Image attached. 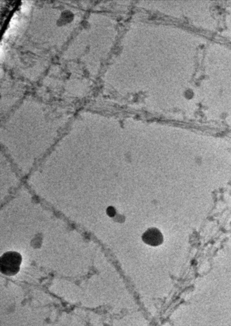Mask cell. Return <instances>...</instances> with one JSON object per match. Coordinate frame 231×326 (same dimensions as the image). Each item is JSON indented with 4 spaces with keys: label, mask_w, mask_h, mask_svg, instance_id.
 Wrapping results in <instances>:
<instances>
[{
    "label": "cell",
    "mask_w": 231,
    "mask_h": 326,
    "mask_svg": "<svg viewBox=\"0 0 231 326\" xmlns=\"http://www.w3.org/2000/svg\"><path fill=\"white\" fill-rule=\"evenodd\" d=\"M108 216L113 217L115 215V210L113 207H110L108 209Z\"/></svg>",
    "instance_id": "3"
},
{
    "label": "cell",
    "mask_w": 231,
    "mask_h": 326,
    "mask_svg": "<svg viewBox=\"0 0 231 326\" xmlns=\"http://www.w3.org/2000/svg\"><path fill=\"white\" fill-rule=\"evenodd\" d=\"M142 239L147 245L157 247L163 242V235L156 228H150L143 235Z\"/></svg>",
    "instance_id": "2"
},
{
    "label": "cell",
    "mask_w": 231,
    "mask_h": 326,
    "mask_svg": "<svg viewBox=\"0 0 231 326\" xmlns=\"http://www.w3.org/2000/svg\"><path fill=\"white\" fill-rule=\"evenodd\" d=\"M22 256L16 252H7L0 258V271L6 276H14L20 270Z\"/></svg>",
    "instance_id": "1"
}]
</instances>
